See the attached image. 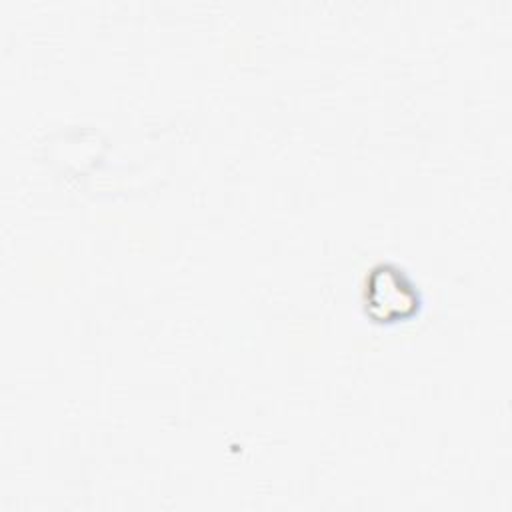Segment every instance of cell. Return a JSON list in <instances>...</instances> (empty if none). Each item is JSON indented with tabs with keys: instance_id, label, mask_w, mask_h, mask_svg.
<instances>
[{
	"instance_id": "1",
	"label": "cell",
	"mask_w": 512,
	"mask_h": 512,
	"mask_svg": "<svg viewBox=\"0 0 512 512\" xmlns=\"http://www.w3.org/2000/svg\"><path fill=\"white\" fill-rule=\"evenodd\" d=\"M366 310L376 320H400L418 310L420 296L412 280L392 264H378L366 278Z\"/></svg>"
}]
</instances>
